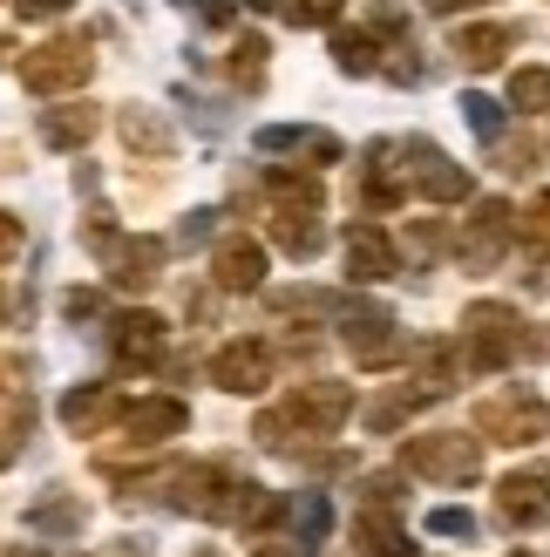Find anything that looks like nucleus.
Segmentation results:
<instances>
[{
    "instance_id": "nucleus-1",
    "label": "nucleus",
    "mask_w": 550,
    "mask_h": 557,
    "mask_svg": "<svg viewBox=\"0 0 550 557\" xmlns=\"http://www.w3.org/2000/svg\"><path fill=\"white\" fill-rule=\"evenodd\" d=\"M353 414V387L347 381H299L286 408H265L259 414V442L265 449H292V429L299 435H340V422Z\"/></svg>"
},
{
    "instance_id": "nucleus-2",
    "label": "nucleus",
    "mask_w": 550,
    "mask_h": 557,
    "mask_svg": "<svg viewBox=\"0 0 550 557\" xmlns=\"http://www.w3.org/2000/svg\"><path fill=\"white\" fill-rule=\"evenodd\" d=\"M524 347L550 354V341H530L524 333V313L503 299H476L470 313H462V360H470V374H503Z\"/></svg>"
},
{
    "instance_id": "nucleus-3",
    "label": "nucleus",
    "mask_w": 550,
    "mask_h": 557,
    "mask_svg": "<svg viewBox=\"0 0 550 557\" xmlns=\"http://www.w3.org/2000/svg\"><path fill=\"white\" fill-rule=\"evenodd\" d=\"M401 469L408 476H428V483H476L483 476V435H462V429H442V435H415L401 442Z\"/></svg>"
},
{
    "instance_id": "nucleus-4",
    "label": "nucleus",
    "mask_w": 550,
    "mask_h": 557,
    "mask_svg": "<svg viewBox=\"0 0 550 557\" xmlns=\"http://www.w3.org/2000/svg\"><path fill=\"white\" fill-rule=\"evenodd\" d=\"M476 435L483 442H510V449H530L550 435V401L530 387H503V395L476 401Z\"/></svg>"
},
{
    "instance_id": "nucleus-5",
    "label": "nucleus",
    "mask_w": 550,
    "mask_h": 557,
    "mask_svg": "<svg viewBox=\"0 0 550 557\" xmlns=\"http://www.w3.org/2000/svg\"><path fill=\"white\" fill-rule=\"evenodd\" d=\"M238 476L225 462H184V469H171V510H184V517H204V523H232V510H238Z\"/></svg>"
},
{
    "instance_id": "nucleus-6",
    "label": "nucleus",
    "mask_w": 550,
    "mask_h": 557,
    "mask_svg": "<svg viewBox=\"0 0 550 557\" xmlns=\"http://www.w3.org/2000/svg\"><path fill=\"white\" fill-rule=\"evenodd\" d=\"M96 69V41L89 35H54L41 48H27V62H21V82L35 96H62V89H82Z\"/></svg>"
},
{
    "instance_id": "nucleus-7",
    "label": "nucleus",
    "mask_w": 550,
    "mask_h": 557,
    "mask_svg": "<svg viewBox=\"0 0 550 557\" xmlns=\"http://www.w3.org/2000/svg\"><path fill=\"white\" fill-rule=\"evenodd\" d=\"M340 333H347V347H353L361 368H395V360L415 354V347L401 341V326H395L388 306H367V299H353L347 313H340Z\"/></svg>"
},
{
    "instance_id": "nucleus-8",
    "label": "nucleus",
    "mask_w": 550,
    "mask_h": 557,
    "mask_svg": "<svg viewBox=\"0 0 550 557\" xmlns=\"http://www.w3.org/2000/svg\"><path fill=\"white\" fill-rule=\"evenodd\" d=\"M395 150H401L408 190H422L428 205H462V198H470V171H462L455 157H442L428 136H408V144H395Z\"/></svg>"
},
{
    "instance_id": "nucleus-9",
    "label": "nucleus",
    "mask_w": 550,
    "mask_h": 557,
    "mask_svg": "<svg viewBox=\"0 0 550 557\" xmlns=\"http://www.w3.org/2000/svg\"><path fill=\"white\" fill-rule=\"evenodd\" d=\"M89 252L102 259L109 286H123V293H143V286H157V278H163V238L109 232V238H96V245H89Z\"/></svg>"
},
{
    "instance_id": "nucleus-10",
    "label": "nucleus",
    "mask_w": 550,
    "mask_h": 557,
    "mask_svg": "<svg viewBox=\"0 0 550 557\" xmlns=\"http://www.w3.org/2000/svg\"><path fill=\"white\" fill-rule=\"evenodd\" d=\"M510 238H516V211H510L503 198H483V205L470 211V225H462L455 252H462V265L489 272V265H497V259L510 252Z\"/></svg>"
},
{
    "instance_id": "nucleus-11",
    "label": "nucleus",
    "mask_w": 550,
    "mask_h": 557,
    "mask_svg": "<svg viewBox=\"0 0 550 557\" xmlns=\"http://www.w3.org/2000/svg\"><path fill=\"white\" fill-rule=\"evenodd\" d=\"M497 517L510 523V531H543L550 523V469L543 462L510 469V476L497 483Z\"/></svg>"
},
{
    "instance_id": "nucleus-12",
    "label": "nucleus",
    "mask_w": 550,
    "mask_h": 557,
    "mask_svg": "<svg viewBox=\"0 0 550 557\" xmlns=\"http://www.w3.org/2000/svg\"><path fill=\"white\" fill-rule=\"evenodd\" d=\"M163 347H171V326H163L157 313H123V320H109V354H116V368L150 374V368H163Z\"/></svg>"
},
{
    "instance_id": "nucleus-13",
    "label": "nucleus",
    "mask_w": 550,
    "mask_h": 557,
    "mask_svg": "<svg viewBox=\"0 0 550 557\" xmlns=\"http://www.w3.org/2000/svg\"><path fill=\"white\" fill-rule=\"evenodd\" d=\"M211 381L225 387V395H259L272 381V347L265 341H225L211 354Z\"/></svg>"
},
{
    "instance_id": "nucleus-14",
    "label": "nucleus",
    "mask_w": 550,
    "mask_h": 557,
    "mask_svg": "<svg viewBox=\"0 0 550 557\" xmlns=\"http://www.w3.org/2000/svg\"><path fill=\"white\" fill-rule=\"evenodd\" d=\"M123 429H129L136 449H157V442H171V435L190 429V408H184L177 395H143V401L123 408Z\"/></svg>"
},
{
    "instance_id": "nucleus-15",
    "label": "nucleus",
    "mask_w": 550,
    "mask_h": 557,
    "mask_svg": "<svg viewBox=\"0 0 550 557\" xmlns=\"http://www.w3.org/2000/svg\"><path fill=\"white\" fill-rule=\"evenodd\" d=\"M123 408H129V401H123V395H116V387H109V381L68 387V395H62V429H68V435H102V429L116 422Z\"/></svg>"
},
{
    "instance_id": "nucleus-16",
    "label": "nucleus",
    "mask_w": 550,
    "mask_h": 557,
    "mask_svg": "<svg viewBox=\"0 0 550 557\" xmlns=\"http://www.w3.org/2000/svg\"><path fill=\"white\" fill-rule=\"evenodd\" d=\"M401 259H395V238L380 225H353L347 232V278L353 286H380V278H395Z\"/></svg>"
},
{
    "instance_id": "nucleus-17",
    "label": "nucleus",
    "mask_w": 550,
    "mask_h": 557,
    "mask_svg": "<svg viewBox=\"0 0 550 557\" xmlns=\"http://www.w3.org/2000/svg\"><path fill=\"white\" fill-rule=\"evenodd\" d=\"M353 557H415L408 550V523L395 517V504H367L353 517Z\"/></svg>"
},
{
    "instance_id": "nucleus-18",
    "label": "nucleus",
    "mask_w": 550,
    "mask_h": 557,
    "mask_svg": "<svg viewBox=\"0 0 550 557\" xmlns=\"http://www.w3.org/2000/svg\"><path fill=\"white\" fill-rule=\"evenodd\" d=\"M211 278L225 293H259L265 286V245L259 238H225L211 252Z\"/></svg>"
},
{
    "instance_id": "nucleus-19",
    "label": "nucleus",
    "mask_w": 550,
    "mask_h": 557,
    "mask_svg": "<svg viewBox=\"0 0 550 557\" xmlns=\"http://www.w3.org/2000/svg\"><path fill=\"white\" fill-rule=\"evenodd\" d=\"M259 150H272V157H313V163H340L347 157L334 129H292V123H265Z\"/></svg>"
},
{
    "instance_id": "nucleus-20",
    "label": "nucleus",
    "mask_w": 550,
    "mask_h": 557,
    "mask_svg": "<svg viewBox=\"0 0 550 557\" xmlns=\"http://www.w3.org/2000/svg\"><path fill=\"white\" fill-rule=\"evenodd\" d=\"M462 368H470V360H462L455 341H422V347H415V374H408V381H415L422 395L435 401V395H449V387L462 381Z\"/></svg>"
},
{
    "instance_id": "nucleus-21",
    "label": "nucleus",
    "mask_w": 550,
    "mask_h": 557,
    "mask_svg": "<svg viewBox=\"0 0 550 557\" xmlns=\"http://www.w3.org/2000/svg\"><path fill=\"white\" fill-rule=\"evenodd\" d=\"M510 48H516V27H503V21L455 27V62H462V69H497Z\"/></svg>"
},
{
    "instance_id": "nucleus-22",
    "label": "nucleus",
    "mask_w": 550,
    "mask_h": 557,
    "mask_svg": "<svg viewBox=\"0 0 550 557\" xmlns=\"http://www.w3.org/2000/svg\"><path fill=\"white\" fill-rule=\"evenodd\" d=\"M96 109L89 102H68V109H41V144L48 150H82V144H89V136H96Z\"/></svg>"
},
{
    "instance_id": "nucleus-23",
    "label": "nucleus",
    "mask_w": 550,
    "mask_h": 557,
    "mask_svg": "<svg viewBox=\"0 0 550 557\" xmlns=\"http://www.w3.org/2000/svg\"><path fill=\"white\" fill-rule=\"evenodd\" d=\"M123 144L136 150V157H171L177 150V136H171V123L157 116V109H123Z\"/></svg>"
},
{
    "instance_id": "nucleus-24",
    "label": "nucleus",
    "mask_w": 550,
    "mask_h": 557,
    "mask_svg": "<svg viewBox=\"0 0 550 557\" xmlns=\"http://www.w3.org/2000/svg\"><path fill=\"white\" fill-rule=\"evenodd\" d=\"M272 245H279V252H292V259H313L320 245H326L320 211H272Z\"/></svg>"
},
{
    "instance_id": "nucleus-25",
    "label": "nucleus",
    "mask_w": 550,
    "mask_h": 557,
    "mask_svg": "<svg viewBox=\"0 0 550 557\" xmlns=\"http://www.w3.org/2000/svg\"><path fill=\"white\" fill-rule=\"evenodd\" d=\"M334 62H340L347 75H380L374 27H334Z\"/></svg>"
},
{
    "instance_id": "nucleus-26",
    "label": "nucleus",
    "mask_w": 550,
    "mask_h": 557,
    "mask_svg": "<svg viewBox=\"0 0 550 557\" xmlns=\"http://www.w3.org/2000/svg\"><path fill=\"white\" fill-rule=\"evenodd\" d=\"M265 190H272V211H320L326 205L320 177H299V171H272Z\"/></svg>"
},
{
    "instance_id": "nucleus-27",
    "label": "nucleus",
    "mask_w": 550,
    "mask_h": 557,
    "mask_svg": "<svg viewBox=\"0 0 550 557\" xmlns=\"http://www.w3.org/2000/svg\"><path fill=\"white\" fill-rule=\"evenodd\" d=\"M326 531H334V510H326V490H299L292 496V537L299 544H326Z\"/></svg>"
},
{
    "instance_id": "nucleus-28",
    "label": "nucleus",
    "mask_w": 550,
    "mask_h": 557,
    "mask_svg": "<svg viewBox=\"0 0 550 557\" xmlns=\"http://www.w3.org/2000/svg\"><path fill=\"white\" fill-rule=\"evenodd\" d=\"M27 435H35V401L14 395L8 408H0V462H14L27 449Z\"/></svg>"
},
{
    "instance_id": "nucleus-29",
    "label": "nucleus",
    "mask_w": 550,
    "mask_h": 557,
    "mask_svg": "<svg viewBox=\"0 0 550 557\" xmlns=\"http://www.w3.org/2000/svg\"><path fill=\"white\" fill-rule=\"evenodd\" d=\"M27 531H41V537H68V531H82V504H68V496H48V504L27 510Z\"/></svg>"
},
{
    "instance_id": "nucleus-30",
    "label": "nucleus",
    "mask_w": 550,
    "mask_h": 557,
    "mask_svg": "<svg viewBox=\"0 0 550 557\" xmlns=\"http://www.w3.org/2000/svg\"><path fill=\"white\" fill-rule=\"evenodd\" d=\"M422 401H428L422 387H395V395H380V401L367 408V429H374V435H388V429H401V422H408V414H415Z\"/></svg>"
},
{
    "instance_id": "nucleus-31",
    "label": "nucleus",
    "mask_w": 550,
    "mask_h": 557,
    "mask_svg": "<svg viewBox=\"0 0 550 557\" xmlns=\"http://www.w3.org/2000/svg\"><path fill=\"white\" fill-rule=\"evenodd\" d=\"M510 109H524V116L550 109V69H516L510 75Z\"/></svg>"
},
{
    "instance_id": "nucleus-32",
    "label": "nucleus",
    "mask_w": 550,
    "mask_h": 557,
    "mask_svg": "<svg viewBox=\"0 0 550 557\" xmlns=\"http://www.w3.org/2000/svg\"><path fill=\"white\" fill-rule=\"evenodd\" d=\"M265 41L259 35H245L238 48H232V82H238V89H265Z\"/></svg>"
},
{
    "instance_id": "nucleus-33",
    "label": "nucleus",
    "mask_w": 550,
    "mask_h": 557,
    "mask_svg": "<svg viewBox=\"0 0 550 557\" xmlns=\"http://www.w3.org/2000/svg\"><path fill=\"white\" fill-rule=\"evenodd\" d=\"M292 27H340V0H279Z\"/></svg>"
},
{
    "instance_id": "nucleus-34",
    "label": "nucleus",
    "mask_w": 550,
    "mask_h": 557,
    "mask_svg": "<svg viewBox=\"0 0 550 557\" xmlns=\"http://www.w3.org/2000/svg\"><path fill=\"white\" fill-rule=\"evenodd\" d=\"M516 238H530L537 252H550V190H537L530 211H516Z\"/></svg>"
},
{
    "instance_id": "nucleus-35",
    "label": "nucleus",
    "mask_w": 550,
    "mask_h": 557,
    "mask_svg": "<svg viewBox=\"0 0 550 557\" xmlns=\"http://www.w3.org/2000/svg\"><path fill=\"white\" fill-rule=\"evenodd\" d=\"M462 116H470V129L483 136V144H503V109L489 96H462Z\"/></svg>"
},
{
    "instance_id": "nucleus-36",
    "label": "nucleus",
    "mask_w": 550,
    "mask_h": 557,
    "mask_svg": "<svg viewBox=\"0 0 550 557\" xmlns=\"http://www.w3.org/2000/svg\"><path fill=\"white\" fill-rule=\"evenodd\" d=\"M428 531L435 537H476V517L462 504H442V510H428Z\"/></svg>"
},
{
    "instance_id": "nucleus-37",
    "label": "nucleus",
    "mask_w": 550,
    "mask_h": 557,
    "mask_svg": "<svg viewBox=\"0 0 550 557\" xmlns=\"http://www.w3.org/2000/svg\"><path fill=\"white\" fill-rule=\"evenodd\" d=\"M21 252H27V225H21L14 211H0V272H8Z\"/></svg>"
},
{
    "instance_id": "nucleus-38",
    "label": "nucleus",
    "mask_w": 550,
    "mask_h": 557,
    "mask_svg": "<svg viewBox=\"0 0 550 557\" xmlns=\"http://www.w3.org/2000/svg\"><path fill=\"white\" fill-rule=\"evenodd\" d=\"M62 313H68L75 326H82V320H96V313H102V293H89V286H68V293H62Z\"/></svg>"
},
{
    "instance_id": "nucleus-39",
    "label": "nucleus",
    "mask_w": 550,
    "mask_h": 557,
    "mask_svg": "<svg viewBox=\"0 0 550 557\" xmlns=\"http://www.w3.org/2000/svg\"><path fill=\"white\" fill-rule=\"evenodd\" d=\"M503 171H510V177H530V171H537V144H510V150H503Z\"/></svg>"
},
{
    "instance_id": "nucleus-40",
    "label": "nucleus",
    "mask_w": 550,
    "mask_h": 557,
    "mask_svg": "<svg viewBox=\"0 0 550 557\" xmlns=\"http://www.w3.org/2000/svg\"><path fill=\"white\" fill-rule=\"evenodd\" d=\"M14 8H21V21H62L68 0H14Z\"/></svg>"
},
{
    "instance_id": "nucleus-41",
    "label": "nucleus",
    "mask_w": 550,
    "mask_h": 557,
    "mask_svg": "<svg viewBox=\"0 0 550 557\" xmlns=\"http://www.w3.org/2000/svg\"><path fill=\"white\" fill-rule=\"evenodd\" d=\"M408 245H415V259H435V252H442V225H415Z\"/></svg>"
},
{
    "instance_id": "nucleus-42",
    "label": "nucleus",
    "mask_w": 550,
    "mask_h": 557,
    "mask_svg": "<svg viewBox=\"0 0 550 557\" xmlns=\"http://www.w3.org/2000/svg\"><path fill=\"white\" fill-rule=\"evenodd\" d=\"M184 8H198V21H211V27H225V21H232L225 0H184Z\"/></svg>"
},
{
    "instance_id": "nucleus-43",
    "label": "nucleus",
    "mask_w": 550,
    "mask_h": 557,
    "mask_svg": "<svg viewBox=\"0 0 550 557\" xmlns=\"http://www.w3.org/2000/svg\"><path fill=\"white\" fill-rule=\"evenodd\" d=\"M435 14H455V8H476V0H428Z\"/></svg>"
},
{
    "instance_id": "nucleus-44",
    "label": "nucleus",
    "mask_w": 550,
    "mask_h": 557,
    "mask_svg": "<svg viewBox=\"0 0 550 557\" xmlns=\"http://www.w3.org/2000/svg\"><path fill=\"white\" fill-rule=\"evenodd\" d=\"M8 54H14V41H8V35H0V69H8Z\"/></svg>"
},
{
    "instance_id": "nucleus-45",
    "label": "nucleus",
    "mask_w": 550,
    "mask_h": 557,
    "mask_svg": "<svg viewBox=\"0 0 550 557\" xmlns=\"http://www.w3.org/2000/svg\"><path fill=\"white\" fill-rule=\"evenodd\" d=\"M259 557H292V550H279V544H265V550H259Z\"/></svg>"
},
{
    "instance_id": "nucleus-46",
    "label": "nucleus",
    "mask_w": 550,
    "mask_h": 557,
    "mask_svg": "<svg viewBox=\"0 0 550 557\" xmlns=\"http://www.w3.org/2000/svg\"><path fill=\"white\" fill-rule=\"evenodd\" d=\"M245 8H279V0H245Z\"/></svg>"
},
{
    "instance_id": "nucleus-47",
    "label": "nucleus",
    "mask_w": 550,
    "mask_h": 557,
    "mask_svg": "<svg viewBox=\"0 0 550 557\" xmlns=\"http://www.w3.org/2000/svg\"><path fill=\"white\" fill-rule=\"evenodd\" d=\"M8 557H41V550H8Z\"/></svg>"
},
{
    "instance_id": "nucleus-48",
    "label": "nucleus",
    "mask_w": 550,
    "mask_h": 557,
    "mask_svg": "<svg viewBox=\"0 0 550 557\" xmlns=\"http://www.w3.org/2000/svg\"><path fill=\"white\" fill-rule=\"evenodd\" d=\"M516 557H530V550H516Z\"/></svg>"
}]
</instances>
